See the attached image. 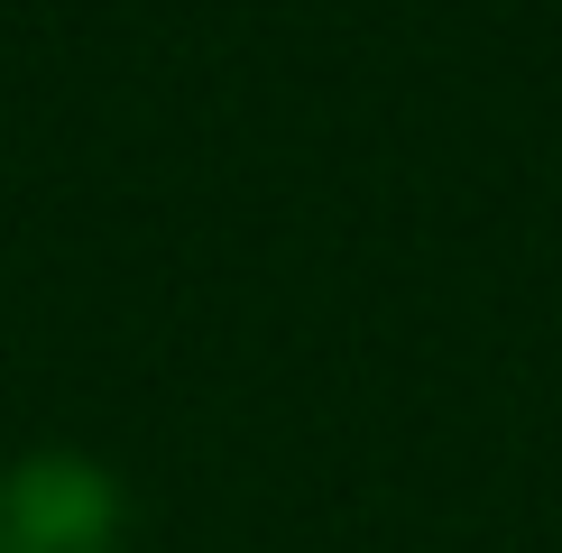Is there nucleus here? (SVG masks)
Listing matches in <instances>:
<instances>
[{"label":"nucleus","instance_id":"obj_1","mask_svg":"<svg viewBox=\"0 0 562 553\" xmlns=\"http://www.w3.org/2000/svg\"><path fill=\"white\" fill-rule=\"evenodd\" d=\"M121 489L83 452H29L0 471V553H111Z\"/></svg>","mask_w":562,"mask_h":553}]
</instances>
